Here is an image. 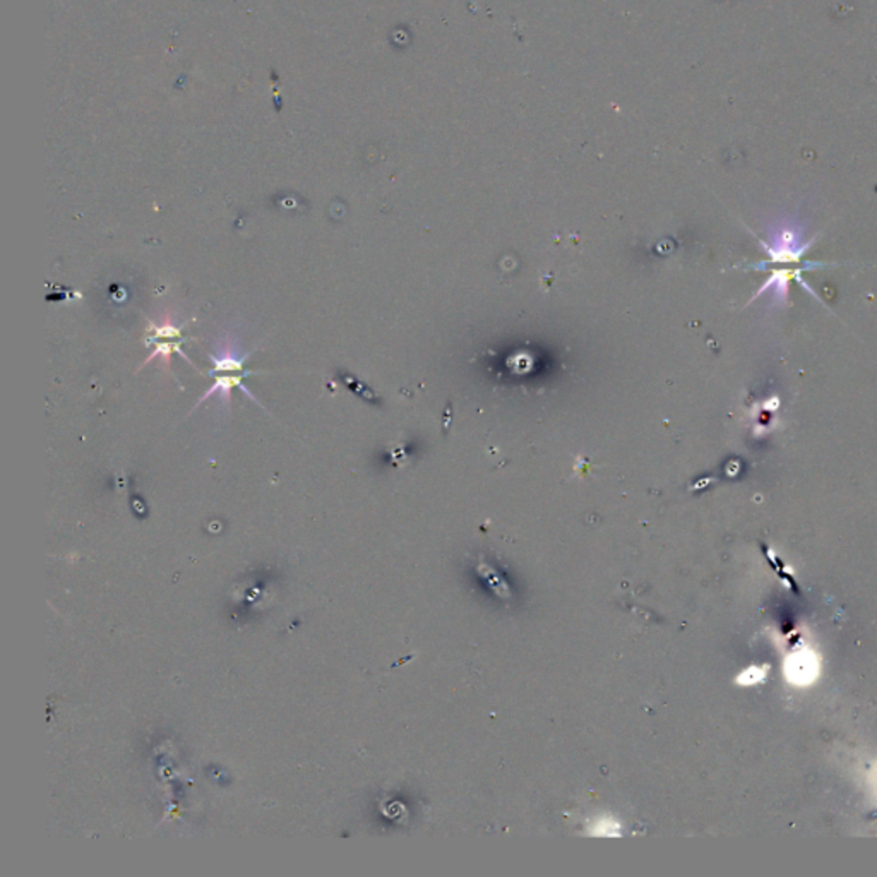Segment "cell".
Wrapping results in <instances>:
<instances>
[{
    "mask_svg": "<svg viewBox=\"0 0 877 877\" xmlns=\"http://www.w3.org/2000/svg\"><path fill=\"white\" fill-rule=\"evenodd\" d=\"M251 353L252 351L242 353L240 343L235 334L225 333L221 338H218L216 345H214V351L210 353L211 369L207 375L210 377H216V375L226 374H259L255 370H248L245 367V362L251 356Z\"/></svg>",
    "mask_w": 877,
    "mask_h": 877,
    "instance_id": "cell-1",
    "label": "cell"
},
{
    "mask_svg": "<svg viewBox=\"0 0 877 877\" xmlns=\"http://www.w3.org/2000/svg\"><path fill=\"white\" fill-rule=\"evenodd\" d=\"M247 377H248L247 374H226V375H216V377H213V379H214L213 386H211V388L207 389L206 393H204L203 397H200V400L198 401V404H196V406H199V404H203L204 401L207 400V397L216 396L218 400H221L223 406L228 408V406H230V403H232V391H233V389H237V388H239L240 391L244 393V395H247L248 397H251V400L254 401L255 404H259V406H261V403H259V401H258V397H255L254 395H252V393L248 391V389H247V386L244 384V381H245V379H247Z\"/></svg>",
    "mask_w": 877,
    "mask_h": 877,
    "instance_id": "cell-2",
    "label": "cell"
},
{
    "mask_svg": "<svg viewBox=\"0 0 877 877\" xmlns=\"http://www.w3.org/2000/svg\"><path fill=\"white\" fill-rule=\"evenodd\" d=\"M185 341H187V338H165V340H146V345H148V347H153V351H151L150 356H148V358L144 360L143 367L148 365V363H150L151 360L161 358L163 362H165L166 370H170V365H172V355H173V353H180V355L184 356V358L187 360L189 363H192L191 360H189V356L185 355L184 351H182V343H185Z\"/></svg>",
    "mask_w": 877,
    "mask_h": 877,
    "instance_id": "cell-3",
    "label": "cell"
},
{
    "mask_svg": "<svg viewBox=\"0 0 877 877\" xmlns=\"http://www.w3.org/2000/svg\"><path fill=\"white\" fill-rule=\"evenodd\" d=\"M590 835L593 836H619L620 835V824L617 821L612 819L610 816H605V817H598L594 823H592L590 826Z\"/></svg>",
    "mask_w": 877,
    "mask_h": 877,
    "instance_id": "cell-4",
    "label": "cell"
}]
</instances>
